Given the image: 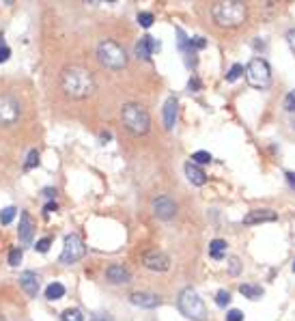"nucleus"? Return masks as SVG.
<instances>
[{"instance_id": "f257e3e1", "label": "nucleus", "mask_w": 295, "mask_h": 321, "mask_svg": "<svg viewBox=\"0 0 295 321\" xmlns=\"http://www.w3.org/2000/svg\"><path fill=\"white\" fill-rule=\"evenodd\" d=\"M61 89L71 99H86L95 91V80L89 69L71 65L61 71Z\"/></svg>"}, {"instance_id": "f03ea898", "label": "nucleus", "mask_w": 295, "mask_h": 321, "mask_svg": "<svg viewBox=\"0 0 295 321\" xmlns=\"http://www.w3.org/2000/svg\"><path fill=\"white\" fill-rule=\"evenodd\" d=\"M121 121H123L125 130L132 132L134 136H145L151 130V117L149 112L136 102H127L121 106Z\"/></svg>"}, {"instance_id": "7ed1b4c3", "label": "nucleus", "mask_w": 295, "mask_h": 321, "mask_svg": "<svg viewBox=\"0 0 295 321\" xmlns=\"http://www.w3.org/2000/svg\"><path fill=\"white\" fill-rule=\"evenodd\" d=\"M211 16L213 20L218 22L220 26L224 28H237L246 22V5L239 3V0H226V3H218L211 9Z\"/></svg>"}, {"instance_id": "20e7f679", "label": "nucleus", "mask_w": 295, "mask_h": 321, "mask_svg": "<svg viewBox=\"0 0 295 321\" xmlns=\"http://www.w3.org/2000/svg\"><path fill=\"white\" fill-rule=\"evenodd\" d=\"M177 306H179V310H181V315L192 319V321H205L207 319L205 302L200 299V295L192 287H185L181 293H179Z\"/></svg>"}, {"instance_id": "39448f33", "label": "nucleus", "mask_w": 295, "mask_h": 321, "mask_svg": "<svg viewBox=\"0 0 295 321\" xmlns=\"http://www.w3.org/2000/svg\"><path fill=\"white\" fill-rule=\"evenodd\" d=\"M97 59L99 63H102L104 67L108 69H123L127 65V54H125V50L121 48L117 41H112V39H104L102 44L97 46Z\"/></svg>"}, {"instance_id": "423d86ee", "label": "nucleus", "mask_w": 295, "mask_h": 321, "mask_svg": "<svg viewBox=\"0 0 295 321\" xmlns=\"http://www.w3.org/2000/svg\"><path fill=\"white\" fill-rule=\"evenodd\" d=\"M243 74H246L248 84L254 89H267L271 82V69L267 65V61L263 59H252L246 65V69H243Z\"/></svg>"}, {"instance_id": "0eeeda50", "label": "nucleus", "mask_w": 295, "mask_h": 321, "mask_svg": "<svg viewBox=\"0 0 295 321\" xmlns=\"http://www.w3.org/2000/svg\"><path fill=\"white\" fill-rule=\"evenodd\" d=\"M86 254V246L80 235L76 233H69L67 237H65L63 241V252H61V263H65V265H71V263L80 261L82 256Z\"/></svg>"}, {"instance_id": "6e6552de", "label": "nucleus", "mask_w": 295, "mask_h": 321, "mask_svg": "<svg viewBox=\"0 0 295 321\" xmlns=\"http://www.w3.org/2000/svg\"><path fill=\"white\" fill-rule=\"evenodd\" d=\"M20 102L11 95H0V125L9 127L20 119Z\"/></svg>"}, {"instance_id": "1a4fd4ad", "label": "nucleus", "mask_w": 295, "mask_h": 321, "mask_svg": "<svg viewBox=\"0 0 295 321\" xmlns=\"http://www.w3.org/2000/svg\"><path fill=\"white\" fill-rule=\"evenodd\" d=\"M142 265L151 269V272H166L170 267V259H168V254H164L160 250H151V252L142 254Z\"/></svg>"}, {"instance_id": "9d476101", "label": "nucleus", "mask_w": 295, "mask_h": 321, "mask_svg": "<svg viewBox=\"0 0 295 321\" xmlns=\"http://www.w3.org/2000/svg\"><path fill=\"white\" fill-rule=\"evenodd\" d=\"M153 216L160 220H172L177 216V205L170 201L168 196H157L153 198Z\"/></svg>"}, {"instance_id": "9b49d317", "label": "nucleus", "mask_w": 295, "mask_h": 321, "mask_svg": "<svg viewBox=\"0 0 295 321\" xmlns=\"http://www.w3.org/2000/svg\"><path fill=\"white\" fill-rule=\"evenodd\" d=\"M278 220V213L271 211V209H254L243 216V224L252 226V224H263V222H276Z\"/></svg>"}, {"instance_id": "f8f14e48", "label": "nucleus", "mask_w": 295, "mask_h": 321, "mask_svg": "<svg viewBox=\"0 0 295 321\" xmlns=\"http://www.w3.org/2000/svg\"><path fill=\"white\" fill-rule=\"evenodd\" d=\"M20 287L26 291L28 297H37V293H39V274L31 272V269L22 272L20 274Z\"/></svg>"}, {"instance_id": "ddd939ff", "label": "nucleus", "mask_w": 295, "mask_h": 321, "mask_svg": "<svg viewBox=\"0 0 295 321\" xmlns=\"http://www.w3.org/2000/svg\"><path fill=\"white\" fill-rule=\"evenodd\" d=\"M33 233H35V224H33V218L28 211H22L20 213V229H18V235H20V241L24 246H28L33 241Z\"/></svg>"}, {"instance_id": "4468645a", "label": "nucleus", "mask_w": 295, "mask_h": 321, "mask_svg": "<svg viewBox=\"0 0 295 321\" xmlns=\"http://www.w3.org/2000/svg\"><path fill=\"white\" fill-rule=\"evenodd\" d=\"M129 302L134 306H142V308H155V306L162 304V299L155 293H147V291H136V293L129 295Z\"/></svg>"}, {"instance_id": "2eb2a0df", "label": "nucleus", "mask_w": 295, "mask_h": 321, "mask_svg": "<svg viewBox=\"0 0 295 321\" xmlns=\"http://www.w3.org/2000/svg\"><path fill=\"white\" fill-rule=\"evenodd\" d=\"M157 50H160V41H155L153 37H142V39L138 41V44H136L134 52H136V56H138V59L149 61V59H151V54L157 52Z\"/></svg>"}, {"instance_id": "dca6fc26", "label": "nucleus", "mask_w": 295, "mask_h": 321, "mask_svg": "<svg viewBox=\"0 0 295 321\" xmlns=\"http://www.w3.org/2000/svg\"><path fill=\"white\" fill-rule=\"evenodd\" d=\"M106 278H108V282H112V284H125L132 280V274H129V269L123 265H110L106 269Z\"/></svg>"}, {"instance_id": "f3484780", "label": "nucleus", "mask_w": 295, "mask_h": 321, "mask_svg": "<svg viewBox=\"0 0 295 321\" xmlns=\"http://www.w3.org/2000/svg\"><path fill=\"white\" fill-rule=\"evenodd\" d=\"M177 112H179V102L175 97H168L166 104H164V127L172 130L177 123Z\"/></svg>"}, {"instance_id": "a211bd4d", "label": "nucleus", "mask_w": 295, "mask_h": 321, "mask_svg": "<svg viewBox=\"0 0 295 321\" xmlns=\"http://www.w3.org/2000/svg\"><path fill=\"white\" fill-rule=\"evenodd\" d=\"M185 177H188V181H190L192 185H205V183H207V175H205L194 162L185 164Z\"/></svg>"}, {"instance_id": "6ab92c4d", "label": "nucleus", "mask_w": 295, "mask_h": 321, "mask_svg": "<svg viewBox=\"0 0 295 321\" xmlns=\"http://www.w3.org/2000/svg\"><path fill=\"white\" fill-rule=\"evenodd\" d=\"M226 252V241L224 239H213L211 244H209V256L215 261H220L222 256H224Z\"/></svg>"}, {"instance_id": "aec40b11", "label": "nucleus", "mask_w": 295, "mask_h": 321, "mask_svg": "<svg viewBox=\"0 0 295 321\" xmlns=\"http://www.w3.org/2000/svg\"><path fill=\"white\" fill-rule=\"evenodd\" d=\"M239 293L243 295V297H248V299H261L263 297V289L261 287H256V284H241L239 287Z\"/></svg>"}, {"instance_id": "412c9836", "label": "nucleus", "mask_w": 295, "mask_h": 321, "mask_svg": "<svg viewBox=\"0 0 295 321\" xmlns=\"http://www.w3.org/2000/svg\"><path fill=\"white\" fill-rule=\"evenodd\" d=\"M63 295H65V284H61V282L48 284V289H46V297L48 299H61Z\"/></svg>"}, {"instance_id": "4be33fe9", "label": "nucleus", "mask_w": 295, "mask_h": 321, "mask_svg": "<svg viewBox=\"0 0 295 321\" xmlns=\"http://www.w3.org/2000/svg\"><path fill=\"white\" fill-rule=\"evenodd\" d=\"M35 166H39V151L37 149H31V151H28V158L24 162V170H31Z\"/></svg>"}, {"instance_id": "5701e85b", "label": "nucleus", "mask_w": 295, "mask_h": 321, "mask_svg": "<svg viewBox=\"0 0 295 321\" xmlns=\"http://www.w3.org/2000/svg\"><path fill=\"white\" fill-rule=\"evenodd\" d=\"M241 76H243V65L235 63V65L228 69V74H226V82H235V80H239Z\"/></svg>"}, {"instance_id": "b1692460", "label": "nucleus", "mask_w": 295, "mask_h": 321, "mask_svg": "<svg viewBox=\"0 0 295 321\" xmlns=\"http://www.w3.org/2000/svg\"><path fill=\"white\" fill-rule=\"evenodd\" d=\"M16 213H18L16 207H5V209L0 211V222H3V224H11L13 218H16Z\"/></svg>"}, {"instance_id": "393cba45", "label": "nucleus", "mask_w": 295, "mask_h": 321, "mask_svg": "<svg viewBox=\"0 0 295 321\" xmlns=\"http://www.w3.org/2000/svg\"><path fill=\"white\" fill-rule=\"evenodd\" d=\"M63 321H84V315L78 308H67L63 312Z\"/></svg>"}, {"instance_id": "a878e982", "label": "nucleus", "mask_w": 295, "mask_h": 321, "mask_svg": "<svg viewBox=\"0 0 295 321\" xmlns=\"http://www.w3.org/2000/svg\"><path fill=\"white\" fill-rule=\"evenodd\" d=\"M211 160H213V158H211L209 151H196V153L192 155V162L196 164V166H198V164H209Z\"/></svg>"}, {"instance_id": "bb28decb", "label": "nucleus", "mask_w": 295, "mask_h": 321, "mask_svg": "<svg viewBox=\"0 0 295 321\" xmlns=\"http://www.w3.org/2000/svg\"><path fill=\"white\" fill-rule=\"evenodd\" d=\"M22 256H24V250H22V248H13V250L9 252V265L18 267L20 261H22Z\"/></svg>"}, {"instance_id": "cd10ccee", "label": "nucleus", "mask_w": 295, "mask_h": 321, "mask_svg": "<svg viewBox=\"0 0 295 321\" xmlns=\"http://www.w3.org/2000/svg\"><path fill=\"white\" fill-rule=\"evenodd\" d=\"M138 24L142 28H149L151 24H153V13H149V11H140L138 13Z\"/></svg>"}, {"instance_id": "c85d7f7f", "label": "nucleus", "mask_w": 295, "mask_h": 321, "mask_svg": "<svg viewBox=\"0 0 295 321\" xmlns=\"http://www.w3.org/2000/svg\"><path fill=\"white\" fill-rule=\"evenodd\" d=\"M228 302H231V293H228V291H224V289L218 291V295H215V304L224 308V306H228Z\"/></svg>"}, {"instance_id": "c756f323", "label": "nucleus", "mask_w": 295, "mask_h": 321, "mask_svg": "<svg viewBox=\"0 0 295 321\" xmlns=\"http://www.w3.org/2000/svg\"><path fill=\"white\" fill-rule=\"evenodd\" d=\"M239 269H241L239 259H237V256H228V272H231L233 276H237L239 274Z\"/></svg>"}, {"instance_id": "7c9ffc66", "label": "nucleus", "mask_w": 295, "mask_h": 321, "mask_svg": "<svg viewBox=\"0 0 295 321\" xmlns=\"http://www.w3.org/2000/svg\"><path fill=\"white\" fill-rule=\"evenodd\" d=\"M50 246H52V239H50V237H43V239H39L37 244H35V250H37V252H48Z\"/></svg>"}, {"instance_id": "2f4dec72", "label": "nucleus", "mask_w": 295, "mask_h": 321, "mask_svg": "<svg viewBox=\"0 0 295 321\" xmlns=\"http://www.w3.org/2000/svg\"><path fill=\"white\" fill-rule=\"evenodd\" d=\"M284 110L286 112H295V89L284 97Z\"/></svg>"}, {"instance_id": "473e14b6", "label": "nucleus", "mask_w": 295, "mask_h": 321, "mask_svg": "<svg viewBox=\"0 0 295 321\" xmlns=\"http://www.w3.org/2000/svg\"><path fill=\"white\" fill-rule=\"evenodd\" d=\"M9 56H11V50L7 48V44L3 41V37H0V63L9 61Z\"/></svg>"}, {"instance_id": "72a5a7b5", "label": "nucleus", "mask_w": 295, "mask_h": 321, "mask_svg": "<svg viewBox=\"0 0 295 321\" xmlns=\"http://www.w3.org/2000/svg\"><path fill=\"white\" fill-rule=\"evenodd\" d=\"M226 321H243V312L237 310V308L228 310V312H226Z\"/></svg>"}, {"instance_id": "f704fd0d", "label": "nucleus", "mask_w": 295, "mask_h": 321, "mask_svg": "<svg viewBox=\"0 0 295 321\" xmlns=\"http://www.w3.org/2000/svg\"><path fill=\"white\" fill-rule=\"evenodd\" d=\"M190 46L200 50V48H205V46H207V41H205L203 37H194V39H190Z\"/></svg>"}, {"instance_id": "c9c22d12", "label": "nucleus", "mask_w": 295, "mask_h": 321, "mask_svg": "<svg viewBox=\"0 0 295 321\" xmlns=\"http://www.w3.org/2000/svg\"><path fill=\"white\" fill-rule=\"evenodd\" d=\"M286 41H289V46H291V50L295 52V28H291L289 33H286Z\"/></svg>"}, {"instance_id": "e433bc0d", "label": "nucleus", "mask_w": 295, "mask_h": 321, "mask_svg": "<svg viewBox=\"0 0 295 321\" xmlns=\"http://www.w3.org/2000/svg\"><path fill=\"white\" fill-rule=\"evenodd\" d=\"M56 209H59V207H56V203H48L46 207H43V213H46V216H50V213L56 211Z\"/></svg>"}, {"instance_id": "4c0bfd02", "label": "nucleus", "mask_w": 295, "mask_h": 321, "mask_svg": "<svg viewBox=\"0 0 295 321\" xmlns=\"http://www.w3.org/2000/svg\"><path fill=\"white\" fill-rule=\"evenodd\" d=\"M43 196H46V198H54L56 196V190L54 188H46V190H43Z\"/></svg>"}, {"instance_id": "58836bf2", "label": "nucleus", "mask_w": 295, "mask_h": 321, "mask_svg": "<svg viewBox=\"0 0 295 321\" xmlns=\"http://www.w3.org/2000/svg\"><path fill=\"white\" fill-rule=\"evenodd\" d=\"M286 181H289V185L295 190V173H286Z\"/></svg>"}, {"instance_id": "ea45409f", "label": "nucleus", "mask_w": 295, "mask_h": 321, "mask_svg": "<svg viewBox=\"0 0 295 321\" xmlns=\"http://www.w3.org/2000/svg\"><path fill=\"white\" fill-rule=\"evenodd\" d=\"M99 138H102V140L106 142V140H110V138H112V134H110V132H102V134H99Z\"/></svg>"}, {"instance_id": "a19ab883", "label": "nucleus", "mask_w": 295, "mask_h": 321, "mask_svg": "<svg viewBox=\"0 0 295 321\" xmlns=\"http://www.w3.org/2000/svg\"><path fill=\"white\" fill-rule=\"evenodd\" d=\"M188 87H190V91H196L198 89V80H190Z\"/></svg>"}, {"instance_id": "79ce46f5", "label": "nucleus", "mask_w": 295, "mask_h": 321, "mask_svg": "<svg viewBox=\"0 0 295 321\" xmlns=\"http://www.w3.org/2000/svg\"><path fill=\"white\" fill-rule=\"evenodd\" d=\"M93 321H110V319H106V317H95Z\"/></svg>"}, {"instance_id": "37998d69", "label": "nucleus", "mask_w": 295, "mask_h": 321, "mask_svg": "<svg viewBox=\"0 0 295 321\" xmlns=\"http://www.w3.org/2000/svg\"><path fill=\"white\" fill-rule=\"evenodd\" d=\"M293 272H295V261H293Z\"/></svg>"}]
</instances>
